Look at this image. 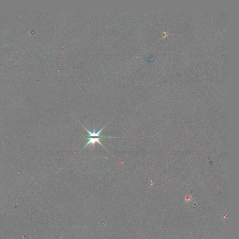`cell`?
<instances>
[{
    "label": "cell",
    "instance_id": "obj_1",
    "mask_svg": "<svg viewBox=\"0 0 239 239\" xmlns=\"http://www.w3.org/2000/svg\"><path fill=\"white\" fill-rule=\"evenodd\" d=\"M86 138H88V143H86V145L84 147V148H83L82 149H84V148L86 147V146L90 145V144H91V145L93 146V147H94L95 143H98L100 145L103 146V147L105 148L106 149V148H105V147L103 146V144H101V143L100 142V140L102 138V137H99V138H92V137L88 138V137H86ZM82 150H81V151H82Z\"/></svg>",
    "mask_w": 239,
    "mask_h": 239
},
{
    "label": "cell",
    "instance_id": "obj_2",
    "mask_svg": "<svg viewBox=\"0 0 239 239\" xmlns=\"http://www.w3.org/2000/svg\"><path fill=\"white\" fill-rule=\"evenodd\" d=\"M109 123H107V124H106V125L105 126H104V127H103V128H101V130H100V131H98V132H95V128H94V129H93V132H90V131H89L88 130V129H86V128H85V127H84L83 126V125H82V126H83V127H84V128H85V130H86L87 131V132H88V133L90 137H98V136H99V137H102V138H112V137H111V136H101V135H100V134H101V131H102V130H103V129H104V128H105V127L106 126V125H107V124H109Z\"/></svg>",
    "mask_w": 239,
    "mask_h": 239
}]
</instances>
